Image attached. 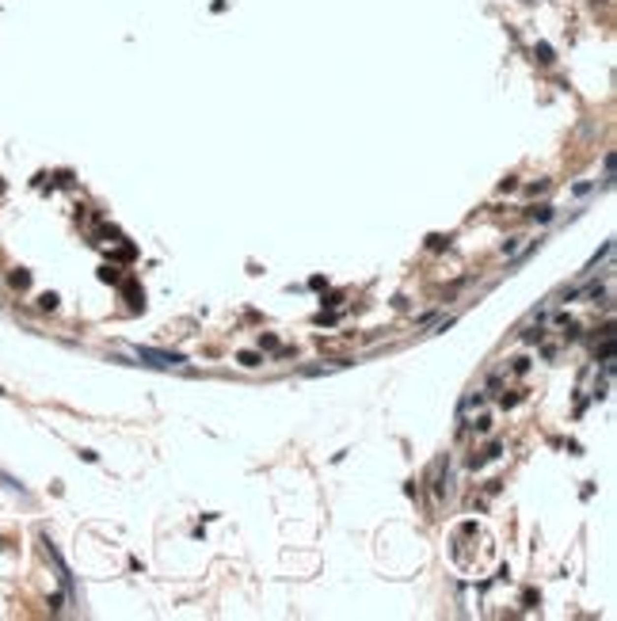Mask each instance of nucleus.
I'll use <instances>...</instances> for the list:
<instances>
[{"instance_id":"obj_2","label":"nucleus","mask_w":617,"mask_h":621,"mask_svg":"<svg viewBox=\"0 0 617 621\" xmlns=\"http://www.w3.org/2000/svg\"><path fill=\"white\" fill-rule=\"evenodd\" d=\"M240 362H244V366H259V355H252V351H244V355H240Z\"/></svg>"},{"instance_id":"obj_3","label":"nucleus","mask_w":617,"mask_h":621,"mask_svg":"<svg viewBox=\"0 0 617 621\" xmlns=\"http://www.w3.org/2000/svg\"><path fill=\"white\" fill-rule=\"evenodd\" d=\"M533 217H541V221H549V217H552V206H541V210H533Z\"/></svg>"},{"instance_id":"obj_1","label":"nucleus","mask_w":617,"mask_h":621,"mask_svg":"<svg viewBox=\"0 0 617 621\" xmlns=\"http://www.w3.org/2000/svg\"><path fill=\"white\" fill-rule=\"evenodd\" d=\"M133 355L145 359L149 366H160V370H183L187 366L183 355H164V351H153V347H133Z\"/></svg>"}]
</instances>
